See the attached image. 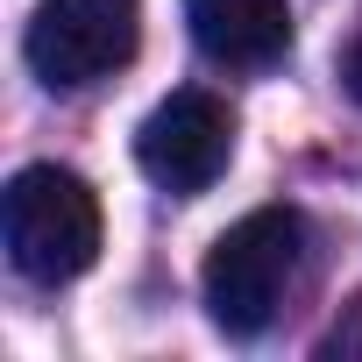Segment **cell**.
<instances>
[{
  "instance_id": "6da1fadb",
  "label": "cell",
  "mask_w": 362,
  "mask_h": 362,
  "mask_svg": "<svg viewBox=\"0 0 362 362\" xmlns=\"http://www.w3.org/2000/svg\"><path fill=\"white\" fill-rule=\"evenodd\" d=\"M0 235H8V263L29 284H71L100 256V199L78 170L29 163L0 199Z\"/></svg>"
},
{
  "instance_id": "8992f818",
  "label": "cell",
  "mask_w": 362,
  "mask_h": 362,
  "mask_svg": "<svg viewBox=\"0 0 362 362\" xmlns=\"http://www.w3.org/2000/svg\"><path fill=\"white\" fill-rule=\"evenodd\" d=\"M341 86H348V100L362 107V36L348 43V57H341Z\"/></svg>"
},
{
  "instance_id": "3957f363",
  "label": "cell",
  "mask_w": 362,
  "mask_h": 362,
  "mask_svg": "<svg viewBox=\"0 0 362 362\" xmlns=\"http://www.w3.org/2000/svg\"><path fill=\"white\" fill-rule=\"evenodd\" d=\"M135 36H142L135 0H36L22 57H29V71L43 86L78 93V86L114 78L135 57Z\"/></svg>"
},
{
  "instance_id": "7a4b0ae2",
  "label": "cell",
  "mask_w": 362,
  "mask_h": 362,
  "mask_svg": "<svg viewBox=\"0 0 362 362\" xmlns=\"http://www.w3.org/2000/svg\"><path fill=\"white\" fill-rule=\"evenodd\" d=\"M298 256H305V221H298L291 206H256L249 221H235V228L214 242L206 277H199L214 327L235 334V341L263 334V327L277 320L291 277H298Z\"/></svg>"
},
{
  "instance_id": "5b68a950",
  "label": "cell",
  "mask_w": 362,
  "mask_h": 362,
  "mask_svg": "<svg viewBox=\"0 0 362 362\" xmlns=\"http://www.w3.org/2000/svg\"><path fill=\"white\" fill-rule=\"evenodd\" d=\"M192 43L214 64L263 71L291 50V0H185Z\"/></svg>"
},
{
  "instance_id": "277c9868",
  "label": "cell",
  "mask_w": 362,
  "mask_h": 362,
  "mask_svg": "<svg viewBox=\"0 0 362 362\" xmlns=\"http://www.w3.org/2000/svg\"><path fill=\"white\" fill-rule=\"evenodd\" d=\"M228 156H235V114H228V100H214L199 86L156 100L149 121L135 128V163L163 192H206L228 170Z\"/></svg>"
}]
</instances>
